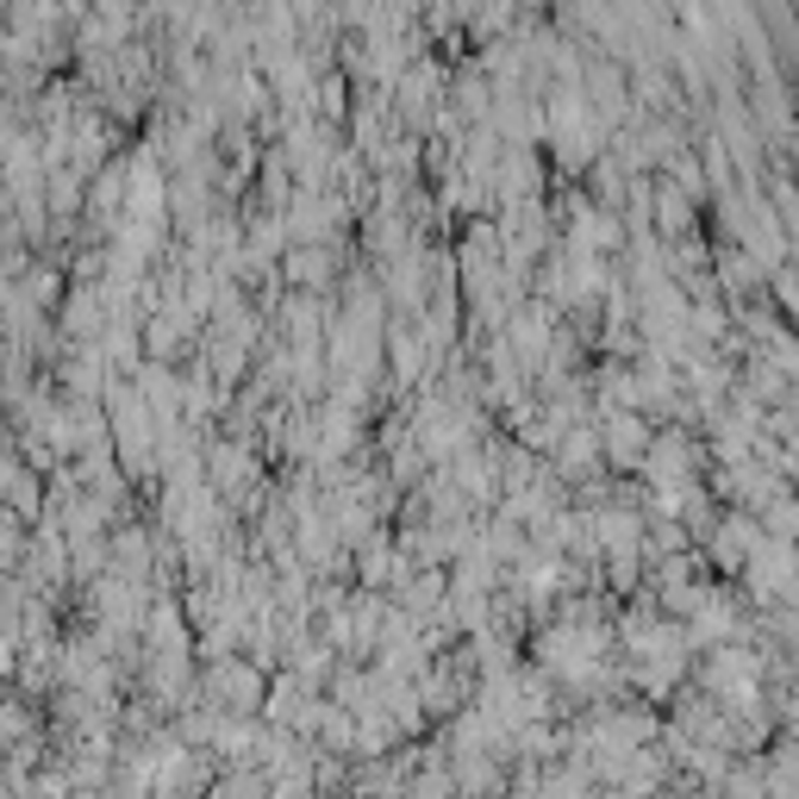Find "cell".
<instances>
[{"label": "cell", "instance_id": "1", "mask_svg": "<svg viewBox=\"0 0 799 799\" xmlns=\"http://www.w3.org/2000/svg\"><path fill=\"white\" fill-rule=\"evenodd\" d=\"M769 524L781 531V537H799V499H781V506H769Z\"/></svg>", "mask_w": 799, "mask_h": 799}]
</instances>
